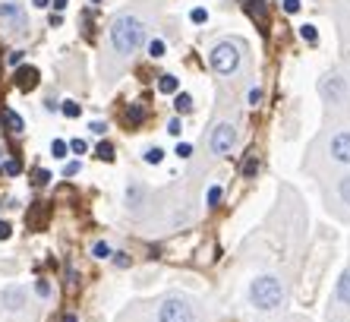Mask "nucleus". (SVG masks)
Returning a JSON list of instances; mask_svg holds the SVG:
<instances>
[{
    "mask_svg": "<svg viewBox=\"0 0 350 322\" xmlns=\"http://www.w3.org/2000/svg\"><path fill=\"white\" fill-rule=\"evenodd\" d=\"M303 168L310 171L316 180H325L338 171L350 168V121L347 123H328L316 139H312L310 152Z\"/></svg>",
    "mask_w": 350,
    "mask_h": 322,
    "instance_id": "1",
    "label": "nucleus"
},
{
    "mask_svg": "<svg viewBox=\"0 0 350 322\" xmlns=\"http://www.w3.org/2000/svg\"><path fill=\"white\" fill-rule=\"evenodd\" d=\"M319 98L325 108L328 123H347L350 121V60L328 70L319 79Z\"/></svg>",
    "mask_w": 350,
    "mask_h": 322,
    "instance_id": "2",
    "label": "nucleus"
},
{
    "mask_svg": "<svg viewBox=\"0 0 350 322\" xmlns=\"http://www.w3.org/2000/svg\"><path fill=\"white\" fill-rule=\"evenodd\" d=\"M146 32H148L146 19L139 16V13H133V10L120 13V16L111 23L107 41H111V54L117 57V66H123L133 54H136L139 48H142V41H146Z\"/></svg>",
    "mask_w": 350,
    "mask_h": 322,
    "instance_id": "3",
    "label": "nucleus"
},
{
    "mask_svg": "<svg viewBox=\"0 0 350 322\" xmlns=\"http://www.w3.org/2000/svg\"><path fill=\"white\" fill-rule=\"evenodd\" d=\"M287 300V284L278 275H256L246 288V304L259 313H278Z\"/></svg>",
    "mask_w": 350,
    "mask_h": 322,
    "instance_id": "4",
    "label": "nucleus"
},
{
    "mask_svg": "<svg viewBox=\"0 0 350 322\" xmlns=\"http://www.w3.org/2000/svg\"><path fill=\"white\" fill-rule=\"evenodd\" d=\"M322 184V199H325V209L332 212L338 221L350 225V168L338 171L332 177L319 180Z\"/></svg>",
    "mask_w": 350,
    "mask_h": 322,
    "instance_id": "5",
    "label": "nucleus"
},
{
    "mask_svg": "<svg viewBox=\"0 0 350 322\" xmlns=\"http://www.w3.org/2000/svg\"><path fill=\"white\" fill-rule=\"evenodd\" d=\"M212 70L218 76H234L237 66H240V41L237 38H228V41H218L212 48Z\"/></svg>",
    "mask_w": 350,
    "mask_h": 322,
    "instance_id": "6",
    "label": "nucleus"
},
{
    "mask_svg": "<svg viewBox=\"0 0 350 322\" xmlns=\"http://www.w3.org/2000/svg\"><path fill=\"white\" fill-rule=\"evenodd\" d=\"M205 145H208V152H212L215 158H224V155L237 145V123L234 121H215V127L208 129Z\"/></svg>",
    "mask_w": 350,
    "mask_h": 322,
    "instance_id": "7",
    "label": "nucleus"
},
{
    "mask_svg": "<svg viewBox=\"0 0 350 322\" xmlns=\"http://www.w3.org/2000/svg\"><path fill=\"white\" fill-rule=\"evenodd\" d=\"M155 322H196V310L189 306L187 297L171 294V297H164L161 304H158Z\"/></svg>",
    "mask_w": 350,
    "mask_h": 322,
    "instance_id": "8",
    "label": "nucleus"
},
{
    "mask_svg": "<svg viewBox=\"0 0 350 322\" xmlns=\"http://www.w3.org/2000/svg\"><path fill=\"white\" fill-rule=\"evenodd\" d=\"M328 319L332 322H350V266L341 272L338 284H334V297L328 306Z\"/></svg>",
    "mask_w": 350,
    "mask_h": 322,
    "instance_id": "9",
    "label": "nucleus"
},
{
    "mask_svg": "<svg viewBox=\"0 0 350 322\" xmlns=\"http://www.w3.org/2000/svg\"><path fill=\"white\" fill-rule=\"evenodd\" d=\"M0 19H3V25H7L10 32H16V35H25V29H29L25 10L19 7V3H13V0H7V3H0Z\"/></svg>",
    "mask_w": 350,
    "mask_h": 322,
    "instance_id": "10",
    "label": "nucleus"
},
{
    "mask_svg": "<svg viewBox=\"0 0 350 322\" xmlns=\"http://www.w3.org/2000/svg\"><path fill=\"white\" fill-rule=\"evenodd\" d=\"M334 19H338V35H341L344 51L350 54V0H341L334 7Z\"/></svg>",
    "mask_w": 350,
    "mask_h": 322,
    "instance_id": "11",
    "label": "nucleus"
},
{
    "mask_svg": "<svg viewBox=\"0 0 350 322\" xmlns=\"http://www.w3.org/2000/svg\"><path fill=\"white\" fill-rule=\"evenodd\" d=\"M0 300H3V306H7V310H25L29 294H25V288H7L3 294H0Z\"/></svg>",
    "mask_w": 350,
    "mask_h": 322,
    "instance_id": "12",
    "label": "nucleus"
},
{
    "mask_svg": "<svg viewBox=\"0 0 350 322\" xmlns=\"http://www.w3.org/2000/svg\"><path fill=\"white\" fill-rule=\"evenodd\" d=\"M215 253H218V247H215V243H202V247H199V253L193 256V262H196V266H212Z\"/></svg>",
    "mask_w": 350,
    "mask_h": 322,
    "instance_id": "13",
    "label": "nucleus"
},
{
    "mask_svg": "<svg viewBox=\"0 0 350 322\" xmlns=\"http://www.w3.org/2000/svg\"><path fill=\"white\" fill-rule=\"evenodd\" d=\"M243 10H246V13H250L253 19H259V23L269 16V7H265V3H259V0H243Z\"/></svg>",
    "mask_w": 350,
    "mask_h": 322,
    "instance_id": "14",
    "label": "nucleus"
},
{
    "mask_svg": "<svg viewBox=\"0 0 350 322\" xmlns=\"http://www.w3.org/2000/svg\"><path fill=\"white\" fill-rule=\"evenodd\" d=\"M3 123H7V129H10V133H16V136H19V133H23V127H25V123H23V117H19L16 111H10V108H7V111H3Z\"/></svg>",
    "mask_w": 350,
    "mask_h": 322,
    "instance_id": "15",
    "label": "nucleus"
},
{
    "mask_svg": "<svg viewBox=\"0 0 350 322\" xmlns=\"http://www.w3.org/2000/svg\"><path fill=\"white\" fill-rule=\"evenodd\" d=\"M16 76H19V89H32L35 82H38V70H32V66H23Z\"/></svg>",
    "mask_w": 350,
    "mask_h": 322,
    "instance_id": "16",
    "label": "nucleus"
},
{
    "mask_svg": "<svg viewBox=\"0 0 350 322\" xmlns=\"http://www.w3.org/2000/svg\"><path fill=\"white\" fill-rule=\"evenodd\" d=\"M174 108H177L180 114H189V111H193V95H187V92H180V95L174 98Z\"/></svg>",
    "mask_w": 350,
    "mask_h": 322,
    "instance_id": "17",
    "label": "nucleus"
},
{
    "mask_svg": "<svg viewBox=\"0 0 350 322\" xmlns=\"http://www.w3.org/2000/svg\"><path fill=\"white\" fill-rule=\"evenodd\" d=\"M158 89H161L164 95H171V92H177V76H171V73H164L161 79H158Z\"/></svg>",
    "mask_w": 350,
    "mask_h": 322,
    "instance_id": "18",
    "label": "nucleus"
},
{
    "mask_svg": "<svg viewBox=\"0 0 350 322\" xmlns=\"http://www.w3.org/2000/svg\"><path fill=\"white\" fill-rule=\"evenodd\" d=\"M142 117H146V114H142V108H139V105H133L130 111H126V123H130V127H136Z\"/></svg>",
    "mask_w": 350,
    "mask_h": 322,
    "instance_id": "19",
    "label": "nucleus"
},
{
    "mask_svg": "<svg viewBox=\"0 0 350 322\" xmlns=\"http://www.w3.org/2000/svg\"><path fill=\"white\" fill-rule=\"evenodd\" d=\"M51 155H54V158H66V143L64 139H54V143H51Z\"/></svg>",
    "mask_w": 350,
    "mask_h": 322,
    "instance_id": "20",
    "label": "nucleus"
},
{
    "mask_svg": "<svg viewBox=\"0 0 350 322\" xmlns=\"http://www.w3.org/2000/svg\"><path fill=\"white\" fill-rule=\"evenodd\" d=\"M256 168H259V161H256V155H250V158H246V164H240V171H243L246 177H253Z\"/></svg>",
    "mask_w": 350,
    "mask_h": 322,
    "instance_id": "21",
    "label": "nucleus"
},
{
    "mask_svg": "<svg viewBox=\"0 0 350 322\" xmlns=\"http://www.w3.org/2000/svg\"><path fill=\"white\" fill-rule=\"evenodd\" d=\"M92 256H95V259H107V256H111L107 243H95V247H92Z\"/></svg>",
    "mask_w": 350,
    "mask_h": 322,
    "instance_id": "22",
    "label": "nucleus"
},
{
    "mask_svg": "<svg viewBox=\"0 0 350 322\" xmlns=\"http://www.w3.org/2000/svg\"><path fill=\"white\" fill-rule=\"evenodd\" d=\"M300 35H303V38H306V41H310V45H316V41H319V32H316V29H312V25H303V29H300Z\"/></svg>",
    "mask_w": 350,
    "mask_h": 322,
    "instance_id": "23",
    "label": "nucleus"
},
{
    "mask_svg": "<svg viewBox=\"0 0 350 322\" xmlns=\"http://www.w3.org/2000/svg\"><path fill=\"white\" fill-rule=\"evenodd\" d=\"M35 294H38V297H48V294H51V284L44 282V278H38V282H35Z\"/></svg>",
    "mask_w": 350,
    "mask_h": 322,
    "instance_id": "24",
    "label": "nucleus"
},
{
    "mask_svg": "<svg viewBox=\"0 0 350 322\" xmlns=\"http://www.w3.org/2000/svg\"><path fill=\"white\" fill-rule=\"evenodd\" d=\"M221 199H224V193H221V186H212V190H208V206H218Z\"/></svg>",
    "mask_w": 350,
    "mask_h": 322,
    "instance_id": "25",
    "label": "nucleus"
},
{
    "mask_svg": "<svg viewBox=\"0 0 350 322\" xmlns=\"http://www.w3.org/2000/svg\"><path fill=\"white\" fill-rule=\"evenodd\" d=\"M3 171H7L10 177H16L19 171H23V164H19V161H13V158H10V161H7V164H3Z\"/></svg>",
    "mask_w": 350,
    "mask_h": 322,
    "instance_id": "26",
    "label": "nucleus"
},
{
    "mask_svg": "<svg viewBox=\"0 0 350 322\" xmlns=\"http://www.w3.org/2000/svg\"><path fill=\"white\" fill-rule=\"evenodd\" d=\"M161 158H164L161 149H148V152H146V161H148V164H158Z\"/></svg>",
    "mask_w": 350,
    "mask_h": 322,
    "instance_id": "27",
    "label": "nucleus"
},
{
    "mask_svg": "<svg viewBox=\"0 0 350 322\" xmlns=\"http://www.w3.org/2000/svg\"><path fill=\"white\" fill-rule=\"evenodd\" d=\"M64 114L66 117H79V105L76 101H64Z\"/></svg>",
    "mask_w": 350,
    "mask_h": 322,
    "instance_id": "28",
    "label": "nucleus"
},
{
    "mask_svg": "<svg viewBox=\"0 0 350 322\" xmlns=\"http://www.w3.org/2000/svg\"><path fill=\"white\" fill-rule=\"evenodd\" d=\"M167 129H171V136H180V133H183V123H180V117H171Z\"/></svg>",
    "mask_w": 350,
    "mask_h": 322,
    "instance_id": "29",
    "label": "nucleus"
},
{
    "mask_svg": "<svg viewBox=\"0 0 350 322\" xmlns=\"http://www.w3.org/2000/svg\"><path fill=\"white\" fill-rule=\"evenodd\" d=\"M98 155H101L105 161H111V158H114V149H111L107 143H101V145H98Z\"/></svg>",
    "mask_w": 350,
    "mask_h": 322,
    "instance_id": "30",
    "label": "nucleus"
},
{
    "mask_svg": "<svg viewBox=\"0 0 350 322\" xmlns=\"http://www.w3.org/2000/svg\"><path fill=\"white\" fill-rule=\"evenodd\" d=\"M48 180H51V174H48V171H44V168H38V171H35V184H38V186H44V184H48Z\"/></svg>",
    "mask_w": 350,
    "mask_h": 322,
    "instance_id": "31",
    "label": "nucleus"
},
{
    "mask_svg": "<svg viewBox=\"0 0 350 322\" xmlns=\"http://www.w3.org/2000/svg\"><path fill=\"white\" fill-rule=\"evenodd\" d=\"M148 54H152V57H164V41H152Z\"/></svg>",
    "mask_w": 350,
    "mask_h": 322,
    "instance_id": "32",
    "label": "nucleus"
},
{
    "mask_svg": "<svg viewBox=\"0 0 350 322\" xmlns=\"http://www.w3.org/2000/svg\"><path fill=\"white\" fill-rule=\"evenodd\" d=\"M177 155H180V158H189V155H193V145L180 143V145H177Z\"/></svg>",
    "mask_w": 350,
    "mask_h": 322,
    "instance_id": "33",
    "label": "nucleus"
},
{
    "mask_svg": "<svg viewBox=\"0 0 350 322\" xmlns=\"http://www.w3.org/2000/svg\"><path fill=\"white\" fill-rule=\"evenodd\" d=\"M7 64L10 66H16V64H23V51H13V54L7 57Z\"/></svg>",
    "mask_w": 350,
    "mask_h": 322,
    "instance_id": "34",
    "label": "nucleus"
},
{
    "mask_svg": "<svg viewBox=\"0 0 350 322\" xmlns=\"http://www.w3.org/2000/svg\"><path fill=\"white\" fill-rule=\"evenodd\" d=\"M205 19H208V13H205L202 7H199V10H193V23H205Z\"/></svg>",
    "mask_w": 350,
    "mask_h": 322,
    "instance_id": "35",
    "label": "nucleus"
},
{
    "mask_svg": "<svg viewBox=\"0 0 350 322\" xmlns=\"http://www.w3.org/2000/svg\"><path fill=\"white\" fill-rule=\"evenodd\" d=\"M70 149H73L76 155H82V152H85V143H82V139H73V143H70Z\"/></svg>",
    "mask_w": 350,
    "mask_h": 322,
    "instance_id": "36",
    "label": "nucleus"
},
{
    "mask_svg": "<svg viewBox=\"0 0 350 322\" xmlns=\"http://www.w3.org/2000/svg\"><path fill=\"white\" fill-rule=\"evenodd\" d=\"M284 10L287 13H297V10H300V0H284Z\"/></svg>",
    "mask_w": 350,
    "mask_h": 322,
    "instance_id": "37",
    "label": "nucleus"
},
{
    "mask_svg": "<svg viewBox=\"0 0 350 322\" xmlns=\"http://www.w3.org/2000/svg\"><path fill=\"white\" fill-rule=\"evenodd\" d=\"M92 129H95L98 136H105V133H107V123H101V121H95V123H92Z\"/></svg>",
    "mask_w": 350,
    "mask_h": 322,
    "instance_id": "38",
    "label": "nucleus"
},
{
    "mask_svg": "<svg viewBox=\"0 0 350 322\" xmlns=\"http://www.w3.org/2000/svg\"><path fill=\"white\" fill-rule=\"evenodd\" d=\"M10 234H13V231H10V225H7V221H0V240H7Z\"/></svg>",
    "mask_w": 350,
    "mask_h": 322,
    "instance_id": "39",
    "label": "nucleus"
},
{
    "mask_svg": "<svg viewBox=\"0 0 350 322\" xmlns=\"http://www.w3.org/2000/svg\"><path fill=\"white\" fill-rule=\"evenodd\" d=\"M54 10H66V0H54Z\"/></svg>",
    "mask_w": 350,
    "mask_h": 322,
    "instance_id": "40",
    "label": "nucleus"
},
{
    "mask_svg": "<svg viewBox=\"0 0 350 322\" xmlns=\"http://www.w3.org/2000/svg\"><path fill=\"white\" fill-rule=\"evenodd\" d=\"M32 3H35V7H38V10H41V7H48L51 0H32Z\"/></svg>",
    "mask_w": 350,
    "mask_h": 322,
    "instance_id": "41",
    "label": "nucleus"
},
{
    "mask_svg": "<svg viewBox=\"0 0 350 322\" xmlns=\"http://www.w3.org/2000/svg\"><path fill=\"white\" fill-rule=\"evenodd\" d=\"M338 3H341V0H338Z\"/></svg>",
    "mask_w": 350,
    "mask_h": 322,
    "instance_id": "42",
    "label": "nucleus"
},
{
    "mask_svg": "<svg viewBox=\"0 0 350 322\" xmlns=\"http://www.w3.org/2000/svg\"><path fill=\"white\" fill-rule=\"evenodd\" d=\"M95 3H98V0H95Z\"/></svg>",
    "mask_w": 350,
    "mask_h": 322,
    "instance_id": "43",
    "label": "nucleus"
}]
</instances>
